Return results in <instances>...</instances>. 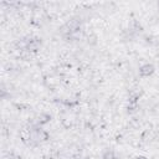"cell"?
I'll list each match as a JSON object with an SVG mask.
<instances>
[{
  "instance_id": "6da1fadb",
  "label": "cell",
  "mask_w": 159,
  "mask_h": 159,
  "mask_svg": "<svg viewBox=\"0 0 159 159\" xmlns=\"http://www.w3.org/2000/svg\"><path fill=\"white\" fill-rule=\"evenodd\" d=\"M153 71H154V67H153L152 65L147 63V65H144V66H142V67H140V70H139V73H140L142 76L147 77V76L152 75V73H153Z\"/></svg>"
},
{
  "instance_id": "7a4b0ae2",
  "label": "cell",
  "mask_w": 159,
  "mask_h": 159,
  "mask_svg": "<svg viewBox=\"0 0 159 159\" xmlns=\"http://www.w3.org/2000/svg\"><path fill=\"white\" fill-rule=\"evenodd\" d=\"M137 159H145V158H143V157H139V158H137Z\"/></svg>"
}]
</instances>
